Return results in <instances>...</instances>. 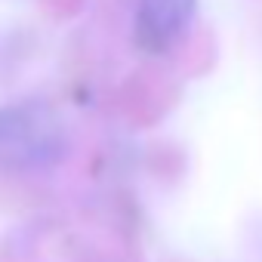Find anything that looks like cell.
Masks as SVG:
<instances>
[{"label":"cell","mask_w":262,"mask_h":262,"mask_svg":"<svg viewBox=\"0 0 262 262\" xmlns=\"http://www.w3.org/2000/svg\"><path fill=\"white\" fill-rule=\"evenodd\" d=\"M71 136L65 117L47 102H16L0 108V170L43 173L68 158Z\"/></svg>","instance_id":"1"},{"label":"cell","mask_w":262,"mask_h":262,"mask_svg":"<svg viewBox=\"0 0 262 262\" xmlns=\"http://www.w3.org/2000/svg\"><path fill=\"white\" fill-rule=\"evenodd\" d=\"M198 0H136L133 40L142 53H167L191 25Z\"/></svg>","instance_id":"2"}]
</instances>
